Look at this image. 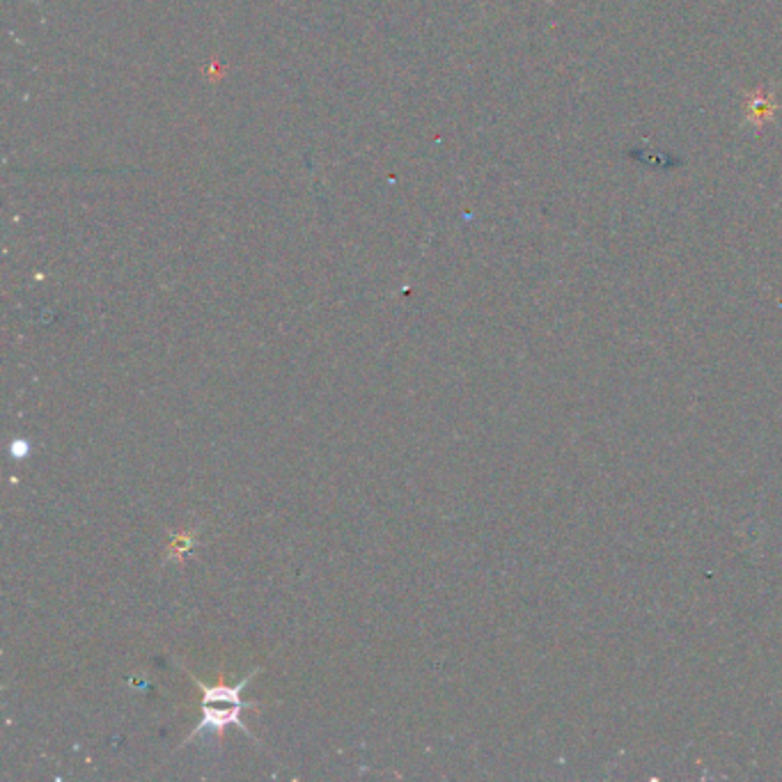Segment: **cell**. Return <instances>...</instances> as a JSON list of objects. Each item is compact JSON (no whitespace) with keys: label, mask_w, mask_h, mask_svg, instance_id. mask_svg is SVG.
Here are the masks:
<instances>
[{"label":"cell","mask_w":782,"mask_h":782,"mask_svg":"<svg viewBox=\"0 0 782 782\" xmlns=\"http://www.w3.org/2000/svg\"><path fill=\"white\" fill-rule=\"evenodd\" d=\"M255 705L257 703H246V700H216V703H202V718H200L196 730L186 737L184 744L194 741L200 735L202 737H207V735L223 737L225 727H230V725H239L241 730L249 733V727L244 725V720H241V712L249 709V707H255Z\"/></svg>","instance_id":"cell-1"}]
</instances>
